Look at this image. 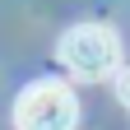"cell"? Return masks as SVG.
<instances>
[{
  "instance_id": "6da1fadb",
  "label": "cell",
  "mask_w": 130,
  "mask_h": 130,
  "mask_svg": "<svg viewBox=\"0 0 130 130\" xmlns=\"http://www.w3.org/2000/svg\"><path fill=\"white\" fill-rule=\"evenodd\" d=\"M79 102L60 79H37L14 102V125L19 130H74Z\"/></svg>"
},
{
  "instance_id": "7a4b0ae2",
  "label": "cell",
  "mask_w": 130,
  "mask_h": 130,
  "mask_svg": "<svg viewBox=\"0 0 130 130\" xmlns=\"http://www.w3.org/2000/svg\"><path fill=\"white\" fill-rule=\"evenodd\" d=\"M116 60H121V42L102 23H79L60 37V65L74 79H102L116 70Z\"/></svg>"
},
{
  "instance_id": "3957f363",
  "label": "cell",
  "mask_w": 130,
  "mask_h": 130,
  "mask_svg": "<svg viewBox=\"0 0 130 130\" xmlns=\"http://www.w3.org/2000/svg\"><path fill=\"white\" fill-rule=\"evenodd\" d=\"M116 98H121V102L130 107V65H125V70L116 74Z\"/></svg>"
}]
</instances>
